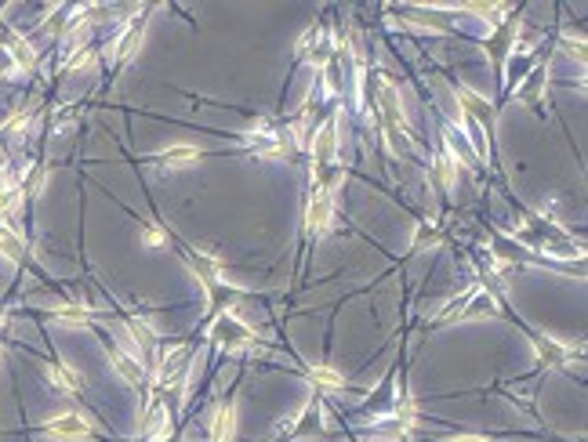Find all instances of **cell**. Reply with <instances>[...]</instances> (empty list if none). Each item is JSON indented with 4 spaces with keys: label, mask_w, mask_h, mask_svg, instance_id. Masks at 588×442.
Returning a JSON list of instances; mask_svg holds the SVG:
<instances>
[{
    "label": "cell",
    "mask_w": 588,
    "mask_h": 442,
    "mask_svg": "<svg viewBox=\"0 0 588 442\" xmlns=\"http://www.w3.org/2000/svg\"><path fill=\"white\" fill-rule=\"evenodd\" d=\"M113 363L123 370V377H128V381H138V377H142V370H138V363H131L128 359V355H113Z\"/></svg>",
    "instance_id": "cell-6"
},
{
    "label": "cell",
    "mask_w": 588,
    "mask_h": 442,
    "mask_svg": "<svg viewBox=\"0 0 588 442\" xmlns=\"http://www.w3.org/2000/svg\"><path fill=\"white\" fill-rule=\"evenodd\" d=\"M457 442H487V438H457Z\"/></svg>",
    "instance_id": "cell-9"
},
{
    "label": "cell",
    "mask_w": 588,
    "mask_h": 442,
    "mask_svg": "<svg viewBox=\"0 0 588 442\" xmlns=\"http://www.w3.org/2000/svg\"><path fill=\"white\" fill-rule=\"evenodd\" d=\"M48 431L73 438V435H83V431H88V424H83L80 417H62V420H51V428H48Z\"/></svg>",
    "instance_id": "cell-4"
},
{
    "label": "cell",
    "mask_w": 588,
    "mask_h": 442,
    "mask_svg": "<svg viewBox=\"0 0 588 442\" xmlns=\"http://www.w3.org/2000/svg\"><path fill=\"white\" fill-rule=\"evenodd\" d=\"M145 243H163V233H156V228H149V233H145Z\"/></svg>",
    "instance_id": "cell-8"
},
{
    "label": "cell",
    "mask_w": 588,
    "mask_h": 442,
    "mask_svg": "<svg viewBox=\"0 0 588 442\" xmlns=\"http://www.w3.org/2000/svg\"><path fill=\"white\" fill-rule=\"evenodd\" d=\"M200 153L196 149H167L160 153V167H185V163H196Z\"/></svg>",
    "instance_id": "cell-3"
},
{
    "label": "cell",
    "mask_w": 588,
    "mask_h": 442,
    "mask_svg": "<svg viewBox=\"0 0 588 442\" xmlns=\"http://www.w3.org/2000/svg\"><path fill=\"white\" fill-rule=\"evenodd\" d=\"M211 435H215V442H229V438H233V410H229V406H222V410L215 413Z\"/></svg>",
    "instance_id": "cell-2"
},
{
    "label": "cell",
    "mask_w": 588,
    "mask_h": 442,
    "mask_svg": "<svg viewBox=\"0 0 588 442\" xmlns=\"http://www.w3.org/2000/svg\"><path fill=\"white\" fill-rule=\"evenodd\" d=\"M305 225H309V233H316V236H323V233H327V225H330V196L323 193V188L309 200Z\"/></svg>",
    "instance_id": "cell-1"
},
{
    "label": "cell",
    "mask_w": 588,
    "mask_h": 442,
    "mask_svg": "<svg viewBox=\"0 0 588 442\" xmlns=\"http://www.w3.org/2000/svg\"><path fill=\"white\" fill-rule=\"evenodd\" d=\"M312 377H316L320 385H327V388H338V385H342V373H334V370H327V366H316V370H312Z\"/></svg>",
    "instance_id": "cell-7"
},
{
    "label": "cell",
    "mask_w": 588,
    "mask_h": 442,
    "mask_svg": "<svg viewBox=\"0 0 588 442\" xmlns=\"http://www.w3.org/2000/svg\"><path fill=\"white\" fill-rule=\"evenodd\" d=\"M330 149H334V123H327V127L320 131V138H316V156H320V160H327V156H330Z\"/></svg>",
    "instance_id": "cell-5"
}]
</instances>
